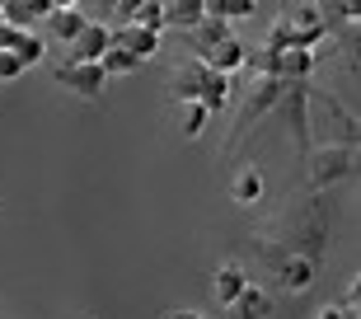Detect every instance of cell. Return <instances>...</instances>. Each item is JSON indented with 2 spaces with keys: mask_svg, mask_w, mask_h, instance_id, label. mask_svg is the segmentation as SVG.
Here are the masks:
<instances>
[{
  "mask_svg": "<svg viewBox=\"0 0 361 319\" xmlns=\"http://www.w3.org/2000/svg\"><path fill=\"white\" fill-rule=\"evenodd\" d=\"M192 99H197L207 113H226V108H230V76H221V71L192 61Z\"/></svg>",
  "mask_w": 361,
  "mask_h": 319,
  "instance_id": "1",
  "label": "cell"
},
{
  "mask_svg": "<svg viewBox=\"0 0 361 319\" xmlns=\"http://www.w3.org/2000/svg\"><path fill=\"white\" fill-rule=\"evenodd\" d=\"M56 85H66V90L80 94V99H99L108 76H104L99 61H61V66H56Z\"/></svg>",
  "mask_w": 361,
  "mask_h": 319,
  "instance_id": "2",
  "label": "cell"
},
{
  "mask_svg": "<svg viewBox=\"0 0 361 319\" xmlns=\"http://www.w3.org/2000/svg\"><path fill=\"white\" fill-rule=\"evenodd\" d=\"M108 42H113V47H122V52H132L136 61L146 66L150 56H160L164 33H150V28H141V24H108Z\"/></svg>",
  "mask_w": 361,
  "mask_h": 319,
  "instance_id": "3",
  "label": "cell"
},
{
  "mask_svg": "<svg viewBox=\"0 0 361 319\" xmlns=\"http://www.w3.org/2000/svg\"><path fill=\"white\" fill-rule=\"evenodd\" d=\"M197 61H202V66H212V71H221V76H235V71L249 66V47H244V42L235 38V33H230V38L212 42V47H207V52H202Z\"/></svg>",
  "mask_w": 361,
  "mask_h": 319,
  "instance_id": "4",
  "label": "cell"
},
{
  "mask_svg": "<svg viewBox=\"0 0 361 319\" xmlns=\"http://www.w3.org/2000/svg\"><path fill=\"white\" fill-rule=\"evenodd\" d=\"M104 52H108V24H99V19H90V24L66 42V61H99Z\"/></svg>",
  "mask_w": 361,
  "mask_h": 319,
  "instance_id": "5",
  "label": "cell"
},
{
  "mask_svg": "<svg viewBox=\"0 0 361 319\" xmlns=\"http://www.w3.org/2000/svg\"><path fill=\"white\" fill-rule=\"evenodd\" d=\"M310 169H314V174H310V179H314V188L334 183V179H348V174H352V150L348 146H338V150L324 146L319 155L310 160Z\"/></svg>",
  "mask_w": 361,
  "mask_h": 319,
  "instance_id": "6",
  "label": "cell"
},
{
  "mask_svg": "<svg viewBox=\"0 0 361 319\" xmlns=\"http://www.w3.org/2000/svg\"><path fill=\"white\" fill-rule=\"evenodd\" d=\"M244 287H249V272H244L240 263H221L212 272V296H216V306H221V310L235 306V296H240Z\"/></svg>",
  "mask_w": 361,
  "mask_h": 319,
  "instance_id": "7",
  "label": "cell"
},
{
  "mask_svg": "<svg viewBox=\"0 0 361 319\" xmlns=\"http://www.w3.org/2000/svg\"><path fill=\"white\" fill-rule=\"evenodd\" d=\"M263 193H268V179H263L258 164H244V169L230 179V202H235V207H254Z\"/></svg>",
  "mask_w": 361,
  "mask_h": 319,
  "instance_id": "8",
  "label": "cell"
},
{
  "mask_svg": "<svg viewBox=\"0 0 361 319\" xmlns=\"http://www.w3.org/2000/svg\"><path fill=\"white\" fill-rule=\"evenodd\" d=\"M272 315V296L258 287V282H249L240 296H235V306H230V319H268Z\"/></svg>",
  "mask_w": 361,
  "mask_h": 319,
  "instance_id": "9",
  "label": "cell"
},
{
  "mask_svg": "<svg viewBox=\"0 0 361 319\" xmlns=\"http://www.w3.org/2000/svg\"><path fill=\"white\" fill-rule=\"evenodd\" d=\"M281 287L291 296L310 291V287H314V258H310V253H291V258L281 263Z\"/></svg>",
  "mask_w": 361,
  "mask_h": 319,
  "instance_id": "10",
  "label": "cell"
},
{
  "mask_svg": "<svg viewBox=\"0 0 361 319\" xmlns=\"http://www.w3.org/2000/svg\"><path fill=\"white\" fill-rule=\"evenodd\" d=\"M164 19L174 28H183V33H192L207 19V0H164Z\"/></svg>",
  "mask_w": 361,
  "mask_h": 319,
  "instance_id": "11",
  "label": "cell"
},
{
  "mask_svg": "<svg viewBox=\"0 0 361 319\" xmlns=\"http://www.w3.org/2000/svg\"><path fill=\"white\" fill-rule=\"evenodd\" d=\"M207 122H212V113H207L197 99H178V132H183L188 141H197V136L207 132Z\"/></svg>",
  "mask_w": 361,
  "mask_h": 319,
  "instance_id": "12",
  "label": "cell"
},
{
  "mask_svg": "<svg viewBox=\"0 0 361 319\" xmlns=\"http://www.w3.org/2000/svg\"><path fill=\"white\" fill-rule=\"evenodd\" d=\"M42 24H47V33H52V38L71 42V38H75V33H80L85 24H90V19H85V14H80V5H75V10H52L47 19H42Z\"/></svg>",
  "mask_w": 361,
  "mask_h": 319,
  "instance_id": "13",
  "label": "cell"
},
{
  "mask_svg": "<svg viewBox=\"0 0 361 319\" xmlns=\"http://www.w3.org/2000/svg\"><path fill=\"white\" fill-rule=\"evenodd\" d=\"M258 0H207V19H226V24H240V19H254Z\"/></svg>",
  "mask_w": 361,
  "mask_h": 319,
  "instance_id": "14",
  "label": "cell"
},
{
  "mask_svg": "<svg viewBox=\"0 0 361 319\" xmlns=\"http://www.w3.org/2000/svg\"><path fill=\"white\" fill-rule=\"evenodd\" d=\"M127 24H141V28H150V33H164V28H169V19H164V0H141Z\"/></svg>",
  "mask_w": 361,
  "mask_h": 319,
  "instance_id": "15",
  "label": "cell"
},
{
  "mask_svg": "<svg viewBox=\"0 0 361 319\" xmlns=\"http://www.w3.org/2000/svg\"><path fill=\"white\" fill-rule=\"evenodd\" d=\"M99 66H104V76H132V71H141V61H136L132 52H122V47L108 42V52L99 56Z\"/></svg>",
  "mask_w": 361,
  "mask_h": 319,
  "instance_id": "16",
  "label": "cell"
},
{
  "mask_svg": "<svg viewBox=\"0 0 361 319\" xmlns=\"http://www.w3.org/2000/svg\"><path fill=\"white\" fill-rule=\"evenodd\" d=\"M277 90H281V80H277V76H263V85H254V104H249V118L268 113V108L277 104Z\"/></svg>",
  "mask_w": 361,
  "mask_h": 319,
  "instance_id": "17",
  "label": "cell"
},
{
  "mask_svg": "<svg viewBox=\"0 0 361 319\" xmlns=\"http://www.w3.org/2000/svg\"><path fill=\"white\" fill-rule=\"evenodd\" d=\"M24 61H19V56H14V52H5V47H0V80H19V76H24Z\"/></svg>",
  "mask_w": 361,
  "mask_h": 319,
  "instance_id": "18",
  "label": "cell"
},
{
  "mask_svg": "<svg viewBox=\"0 0 361 319\" xmlns=\"http://www.w3.org/2000/svg\"><path fill=\"white\" fill-rule=\"evenodd\" d=\"M136 5H141V0H113V5H108V14H113V24H127V19L136 14Z\"/></svg>",
  "mask_w": 361,
  "mask_h": 319,
  "instance_id": "19",
  "label": "cell"
},
{
  "mask_svg": "<svg viewBox=\"0 0 361 319\" xmlns=\"http://www.w3.org/2000/svg\"><path fill=\"white\" fill-rule=\"evenodd\" d=\"M28 5V14H33V24H38V19H47V14H52V0H24Z\"/></svg>",
  "mask_w": 361,
  "mask_h": 319,
  "instance_id": "20",
  "label": "cell"
},
{
  "mask_svg": "<svg viewBox=\"0 0 361 319\" xmlns=\"http://www.w3.org/2000/svg\"><path fill=\"white\" fill-rule=\"evenodd\" d=\"M310 319H348V310H343V306H334V301H329V306H319V310H314V315H310Z\"/></svg>",
  "mask_w": 361,
  "mask_h": 319,
  "instance_id": "21",
  "label": "cell"
},
{
  "mask_svg": "<svg viewBox=\"0 0 361 319\" xmlns=\"http://www.w3.org/2000/svg\"><path fill=\"white\" fill-rule=\"evenodd\" d=\"M164 319H207L202 310H174V315H164Z\"/></svg>",
  "mask_w": 361,
  "mask_h": 319,
  "instance_id": "22",
  "label": "cell"
},
{
  "mask_svg": "<svg viewBox=\"0 0 361 319\" xmlns=\"http://www.w3.org/2000/svg\"><path fill=\"white\" fill-rule=\"evenodd\" d=\"M80 0H52V10H75Z\"/></svg>",
  "mask_w": 361,
  "mask_h": 319,
  "instance_id": "23",
  "label": "cell"
}]
</instances>
